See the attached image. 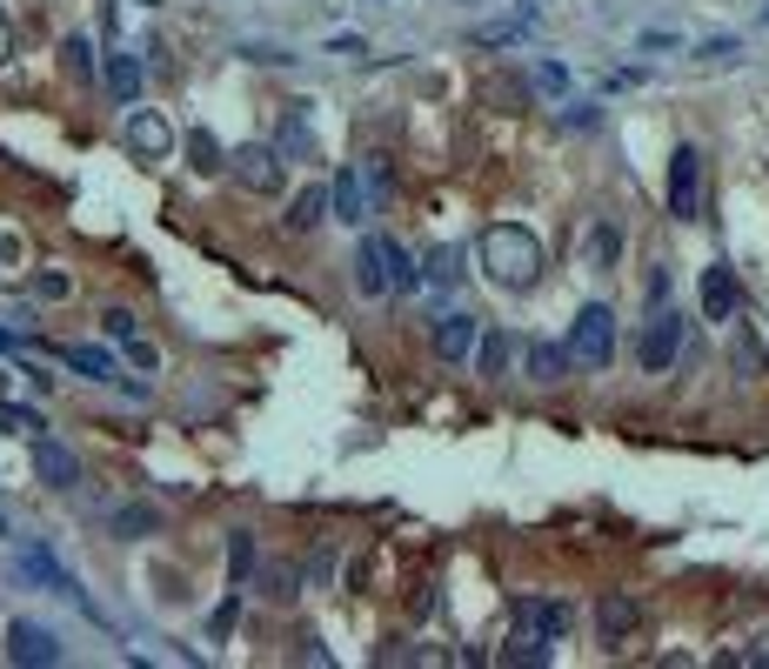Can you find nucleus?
<instances>
[{"label": "nucleus", "mask_w": 769, "mask_h": 669, "mask_svg": "<svg viewBox=\"0 0 769 669\" xmlns=\"http://www.w3.org/2000/svg\"><path fill=\"white\" fill-rule=\"evenodd\" d=\"M475 255H482V275H488L495 288H508V295H523V288L542 282V241H536V228H523V221H488Z\"/></svg>", "instance_id": "f257e3e1"}, {"label": "nucleus", "mask_w": 769, "mask_h": 669, "mask_svg": "<svg viewBox=\"0 0 769 669\" xmlns=\"http://www.w3.org/2000/svg\"><path fill=\"white\" fill-rule=\"evenodd\" d=\"M569 355H575L582 369H609V362H616V315H609L603 301L575 308V328H569Z\"/></svg>", "instance_id": "f03ea898"}, {"label": "nucleus", "mask_w": 769, "mask_h": 669, "mask_svg": "<svg viewBox=\"0 0 769 669\" xmlns=\"http://www.w3.org/2000/svg\"><path fill=\"white\" fill-rule=\"evenodd\" d=\"M675 355H682V315H675V308H656L649 328L636 334V362H642L649 375H662V369H675Z\"/></svg>", "instance_id": "7ed1b4c3"}, {"label": "nucleus", "mask_w": 769, "mask_h": 669, "mask_svg": "<svg viewBox=\"0 0 769 669\" xmlns=\"http://www.w3.org/2000/svg\"><path fill=\"white\" fill-rule=\"evenodd\" d=\"M669 215L675 221H696L703 215V154L696 147H675L669 154Z\"/></svg>", "instance_id": "20e7f679"}, {"label": "nucleus", "mask_w": 769, "mask_h": 669, "mask_svg": "<svg viewBox=\"0 0 769 669\" xmlns=\"http://www.w3.org/2000/svg\"><path fill=\"white\" fill-rule=\"evenodd\" d=\"M228 175H234L241 188H254V195H268V188L282 182V147H275V141H248V147H234V154H228Z\"/></svg>", "instance_id": "39448f33"}, {"label": "nucleus", "mask_w": 769, "mask_h": 669, "mask_svg": "<svg viewBox=\"0 0 769 669\" xmlns=\"http://www.w3.org/2000/svg\"><path fill=\"white\" fill-rule=\"evenodd\" d=\"M696 301H703V321H736V308H743L736 268H729V262H710L703 282H696Z\"/></svg>", "instance_id": "423d86ee"}, {"label": "nucleus", "mask_w": 769, "mask_h": 669, "mask_svg": "<svg viewBox=\"0 0 769 669\" xmlns=\"http://www.w3.org/2000/svg\"><path fill=\"white\" fill-rule=\"evenodd\" d=\"M8 662H21V669H34V662H61V636L41 629V623H28V616H14V623H8Z\"/></svg>", "instance_id": "0eeeda50"}, {"label": "nucleus", "mask_w": 769, "mask_h": 669, "mask_svg": "<svg viewBox=\"0 0 769 669\" xmlns=\"http://www.w3.org/2000/svg\"><path fill=\"white\" fill-rule=\"evenodd\" d=\"M34 475H41L47 489H74V482H80V456H74L61 436H41V442H34Z\"/></svg>", "instance_id": "6e6552de"}, {"label": "nucleus", "mask_w": 769, "mask_h": 669, "mask_svg": "<svg viewBox=\"0 0 769 669\" xmlns=\"http://www.w3.org/2000/svg\"><path fill=\"white\" fill-rule=\"evenodd\" d=\"M636 623H642V610H636V596H623V590H609L603 603H595V636H603V643H629Z\"/></svg>", "instance_id": "1a4fd4ad"}, {"label": "nucleus", "mask_w": 769, "mask_h": 669, "mask_svg": "<svg viewBox=\"0 0 769 669\" xmlns=\"http://www.w3.org/2000/svg\"><path fill=\"white\" fill-rule=\"evenodd\" d=\"M475 342H482V321H475V315H442V321H436V355H442V362H469Z\"/></svg>", "instance_id": "9d476101"}, {"label": "nucleus", "mask_w": 769, "mask_h": 669, "mask_svg": "<svg viewBox=\"0 0 769 669\" xmlns=\"http://www.w3.org/2000/svg\"><path fill=\"white\" fill-rule=\"evenodd\" d=\"M21 575L47 582L54 596H74V603H88V596H80V582H74L67 569H61V556H54V549H21Z\"/></svg>", "instance_id": "9b49d317"}, {"label": "nucleus", "mask_w": 769, "mask_h": 669, "mask_svg": "<svg viewBox=\"0 0 769 669\" xmlns=\"http://www.w3.org/2000/svg\"><path fill=\"white\" fill-rule=\"evenodd\" d=\"M128 147H134V154H147V161H161L167 147H175V134H167V121H161V114H141V108H134V114H128Z\"/></svg>", "instance_id": "f8f14e48"}, {"label": "nucleus", "mask_w": 769, "mask_h": 669, "mask_svg": "<svg viewBox=\"0 0 769 669\" xmlns=\"http://www.w3.org/2000/svg\"><path fill=\"white\" fill-rule=\"evenodd\" d=\"M275 147H282V161H308V154H315V128H308V101H295V108H288V121H282V134H275Z\"/></svg>", "instance_id": "ddd939ff"}, {"label": "nucleus", "mask_w": 769, "mask_h": 669, "mask_svg": "<svg viewBox=\"0 0 769 669\" xmlns=\"http://www.w3.org/2000/svg\"><path fill=\"white\" fill-rule=\"evenodd\" d=\"M569 623H575V616H569L562 603H516V629H536V636H549V643L569 636Z\"/></svg>", "instance_id": "4468645a"}, {"label": "nucleus", "mask_w": 769, "mask_h": 669, "mask_svg": "<svg viewBox=\"0 0 769 669\" xmlns=\"http://www.w3.org/2000/svg\"><path fill=\"white\" fill-rule=\"evenodd\" d=\"M61 362H67L74 375H88V382H114V375H121V369H114V355H108V349H95V342H67V349H61Z\"/></svg>", "instance_id": "2eb2a0df"}, {"label": "nucleus", "mask_w": 769, "mask_h": 669, "mask_svg": "<svg viewBox=\"0 0 769 669\" xmlns=\"http://www.w3.org/2000/svg\"><path fill=\"white\" fill-rule=\"evenodd\" d=\"M375 241H382V268H388V288H395V295H415V288H421V268H415V255H408L402 241H388V234H375Z\"/></svg>", "instance_id": "dca6fc26"}, {"label": "nucleus", "mask_w": 769, "mask_h": 669, "mask_svg": "<svg viewBox=\"0 0 769 669\" xmlns=\"http://www.w3.org/2000/svg\"><path fill=\"white\" fill-rule=\"evenodd\" d=\"M523 355H529V375H536V382H562V375L575 369V355H569V342H529Z\"/></svg>", "instance_id": "f3484780"}, {"label": "nucleus", "mask_w": 769, "mask_h": 669, "mask_svg": "<svg viewBox=\"0 0 769 669\" xmlns=\"http://www.w3.org/2000/svg\"><path fill=\"white\" fill-rule=\"evenodd\" d=\"M101 80H108L114 101H134V95H141V61H134V54H108V61H101Z\"/></svg>", "instance_id": "a211bd4d"}, {"label": "nucleus", "mask_w": 769, "mask_h": 669, "mask_svg": "<svg viewBox=\"0 0 769 669\" xmlns=\"http://www.w3.org/2000/svg\"><path fill=\"white\" fill-rule=\"evenodd\" d=\"M328 201H334V221H349V228H362V175H355V167H341V175H334V188H328Z\"/></svg>", "instance_id": "6ab92c4d"}, {"label": "nucleus", "mask_w": 769, "mask_h": 669, "mask_svg": "<svg viewBox=\"0 0 769 669\" xmlns=\"http://www.w3.org/2000/svg\"><path fill=\"white\" fill-rule=\"evenodd\" d=\"M355 282H362V295H388V268H382L375 234H362V248H355Z\"/></svg>", "instance_id": "aec40b11"}, {"label": "nucleus", "mask_w": 769, "mask_h": 669, "mask_svg": "<svg viewBox=\"0 0 769 669\" xmlns=\"http://www.w3.org/2000/svg\"><path fill=\"white\" fill-rule=\"evenodd\" d=\"M328 208H334V201H328V188H301V195L288 201V228H295V234H308Z\"/></svg>", "instance_id": "412c9836"}, {"label": "nucleus", "mask_w": 769, "mask_h": 669, "mask_svg": "<svg viewBox=\"0 0 769 669\" xmlns=\"http://www.w3.org/2000/svg\"><path fill=\"white\" fill-rule=\"evenodd\" d=\"M188 167H195V175H221V167H228V154H221V141L208 128L188 134Z\"/></svg>", "instance_id": "4be33fe9"}, {"label": "nucleus", "mask_w": 769, "mask_h": 669, "mask_svg": "<svg viewBox=\"0 0 769 669\" xmlns=\"http://www.w3.org/2000/svg\"><path fill=\"white\" fill-rule=\"evenodd\" d=\"M529 88L549 101H569V67L562 61H529Z\"/></svg>", "instance_id": "5701e85b"}, {"label": "nucleus", "mask_w": 769, "mask_h": 669, "mask_svg": "<svg viewBox=\"0 0 769 669\" xmlns=\"http://www.w3.org/2000/svg\"><path fill=\"white\" fill-rule=\"evenodd\" d=\"M616 248H623V241H616V228H609V221H595V228L582 234V255H589L595 268H616Z\"/></svg>", "instance_id": "b1692460"}, {"label": "nucleus", "mask_w": 769, "mask_h": 669, "mask_svg": "<svg viewBox=\"0 0 769 669\" xmlns=\"http://www.w3.org/2000/svg\"><path fill=\"white\" fill-rule=\"evenodd\" d=\"M502 369H508V334H482L475 342V375L502 382Z\"/></svg>", "instance_id": "393cba45"}, {"label": "nucleus", "mask_w": 769, "mask_h": 669, "mask_svg": "<svg viewBox=\"0 0 769 669\" xmlns=\"http://www.w3.org/2000/svg\"><path fill=\"white\" fill-rule=\"evenodd\" d=\"M523 28H529L523 14H516V21H488V28H475L469 41H475V47H516V41H523Z\"/></svg>", "instance_id": "a878e982"}, {"label": "nucleus", "mask_w": 769, "mask_h": 669, "mask_svg": "<svg viewBox=\"0 0 769 669\" xmlns=\"http://www.w3.org/2000/svg\"><path fill=\"white\" fill-rule=\"evenodd\" d=\"M729 362H736V375H762V342H756V334H736V342H729Z\"/></svg>", "instance_id": "bb28decb"}, {"label": "nucleus", "mask_w": 769, "mask_h": 669, "mask_svg": "<svg viewBox=\"0 0 769 669\" xmlns=\"http://www.w3.org/2000/svg\"><path fill=\"white\" fill-rule=\"evenodd\" d=\"M154 529V509L147 502H134V509H114V536H147Z\"/></svg>", "instance_id": "cd10ccee"}, {"label": "nucleus", "mask_w": 769, "mask_h": 669, "mask_svg": "<svg viewBox=\"0 0 769 669\" xmlns=\"http://www.w3.org/2000/svg\"><path fill=\"white\" fill-rule=\"evenodd\" d=\"M101 328L114 334V342H134V334H141V321H134V308H108V315H101Z\"/></svg>", "instance_id": "c85d7f7f"}, {"label": "nucleus", "mask_w": 769, "mask_h": 669, "mask_svg": "<svg viewBox=\"0 0 769 669\" xmlns=\"http://www.w3.org/2000/svg\"><path fill=\"white\" fill-rule=\"evenodd\" d=\"M736 54H743V41H729V34H723V41H703V47H696V61H710V67H723V61H736Z\"/></svg>", "instance_id": "c756f323"}, {"label": "nucleus", "mask_w": 769, "mask_h": 669, "mask_svg": "<svg viewBox=\"0 0 769 669\" xmlns=\"http://www.w3.org/2000/svg\"><path fill=\"white\" fill-rule=\"evenodd\" d=\"M228 562H234V582H248V569H254V542L234 536V542H228Z\"/></svg>", "instance_id": "7c9ffc66"}, {"label": "nucleus", "mask_w": 769, "mask_h": 669, "mask_svg": "<svg viewBox=\"0 0 769 669\" xmlns=\"http://www.w3.org/2000/svg\"><path fill=\"white\" fill-rule=\"evenodd\" d=\"M0 429H34V436H41V415H34V408H8V402H0Z\"/></svg>", "instance_id": "2f4dec72"}, {"label": "nucleus", "mask_w": 769, "mask_h": 669, "mask_svg": "<svg viewBox=\"0 0 769 669\" xmlns=\"http://www.w3.org/2000/svg\"><path fill=\"white\" fill-rule=\"evenodd\" d=\"M462 275V248H436V282H455Z\"/></svg>", "instance_id": "473e14b6"}, {"label": "nucleus", "mask_w": 769, "mask_h": 669, "mask_svg": "<svg viewBox=\"0 0 769 669\" xmlns=\"http://www.w3.org/2000/svg\"><path fill=\"white\" fill-rule=\"evenodd\" d=\"M128 362H134V369H147V375L161 369V355H154V342H141V334H134V342H128Z\"/></svg>", "instance_id": "72a5a7b5"}, {"label": "nucleus", "mask_w": 769, "mask_h": 669, "mask_svg": "<svg viewBox=\"0 0 769 669\" xmlns=\"http://www.w3.org/2000/svg\"><path fill=\"white\" fill-rule=\"evenodd\" d=\"M67 67H74V74H88V67H95V47H88V41H80V34L67 41Z\"/></svg>", "instance_id": "f704fd0d"}, {"label": "nucleus", "mask_w": 769, "mask_h": 669, "mask_svg": "<svg viewBox=\"0 0 769 669\" xmlns=\"http://www.w3.org/2000/svg\"><path fill=\"white\" fill-rule=\"evenodd\" d=\"M234 610H241V596H221V610H215V623H208V629H215V636H228V629H234Z\"/></svg>", "instance_id": "c9c22d12"}, {"label": "nucleus", "mask_w": 769, "mask_h": 669, "mask_svg": "<svg viewBox=\"0 0 769 669\" xmlns=\"http://www.w3.org/2000/svg\"><path fill=\"white\" fill-rule=\"evenodd\" d=\"M636 47H642V54H669V47H682V41H675V34H642Z\"/></svg>", "instance_id": "e433bc0d"}, {"label": "nucleus", "mask_w": 769, "mask_h": 669, "mask_svg": "<svg viewBox=\"0 0 769 669\" xmlns=\"http://www.w3.org/2000/svg\"><path fill=\"white\" fill-rule=\"evenodd\" d=\"M562 121H569V128H595V108H589V101H569V114H562Z\"/></svg>", "instance_id": "4c0bfd02"}, {"label": "nucleus", "mask_w": 769, "mask_h": 669, "mask_svg": "<svg viewBox=\"0 0 769 669\" xmlns=\"http://www.w3.org/2000/svg\"><path fill=\"white\" fill-rule=\"evenodd\" d=\"M34 288H41V295H47V301H61V295H67V288H74V282H67V275H41V282H34Z\"/></svg>", "instance_id": "58836bf2"}, {"label": "nucleus", "mask_w": 769, "mask_h": 669, "mask_svg": "<svg viewBox=\"0 0 769 669\" xmlns=\"http://www.w3.org/2000/svg\"><path fill=\"white\" fill-rule=\"evenodd\" d=\"M0 61H14V21H8V8H0Z\"/></svg>", "instance_id": "ea45409f"}, {"label": "nucleus", "mask_w": 769, "mask_h": 669, "mask_svg": "<svg viewBox=\"0 0 769 669\" xmlns=\"http://www.w3.org/2000/svg\"><path fill=\"white\" fill-rule=\"evenodd\" d=\"M0 355H14V334L8 328H0Z\"/></svg>", "instance_id": "a19ab883"}, {"label": "nucleus", "mask_w": 769, "mask_h": 669, "mask_svg": "<svg viewBox=\"0 0 769 669\" xmlns=\"http://www.w3.org/2000/svg\"><path fill=\"white\" fill-rule=\"evenodd\" d=\"M762 21H769V14H762Z\"/></svg>", "instance_id": "79ce46f5"}]
</instances>
